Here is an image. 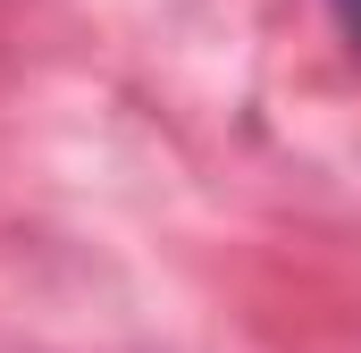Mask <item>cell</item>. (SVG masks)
Segmentation results:
<instances>
[{
  "mask_svg": "<svg viewBox=\"0 0 361 353\" xmlns=\"http://www.w3.org/2000/svg\"><path fill=\"white\" fill-rule=\"evenodd\" d=\"M328 17H336V34H345V51L361 59V0H328Z\"/></svg>",
  "mask_w": 361,
  "mask_h": 353,
  "instance_id": "cell-1",
  "label": "cell"
}]
</instances>
